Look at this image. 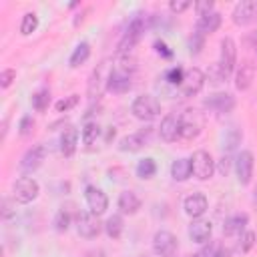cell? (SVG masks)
<instances>
[{
	"label": "cell",
	"instance_id": "29",
	"mask_svg": "<svg viewBox=\"0 0 257 257\" xmlns=\"http://www.w3.org/2000/svg\"><path fill=\"white\" fill-rule=\"evenodd\" d=\"M128 88H131V78H128V76H120V74H114V72H112V76H110V80H108V88H106V90L120 94V92H126Z\"/></svg>",
	"mask_w": 257,
	"mask_h": 257
},
{
	"label": "cell",
	"instance_id": "12",
	"mask_svg": "<svg viewBox=\"0 0 257 257\" xmlns=\"http://www.w3.org/2000/svg\"><path fill=\"white\" fill-rule=\"evenodd\" d=\"M159 135L163 141L167 143H173L181 137V114L177 112H169L163 120H161V126H159Z\"/></svg>",
	"mask_w": 257,
	"mask_h": 257
},
{
	"label": "cell",
	"instance_id": "10",
	"mask_svg": "<svg viewBox=\"0 0 257 257\" xmlns=\"http://www.w3.org/2000/svg\"><path fill=\"white\" fill-rule=\"evenodd\" d=\"M44 155H46V149H44L42 145H34V147H30V149L24 153V157L20 159V171H22L24 175L34 173V171L42 165Z\"/></svg>",
	"mask_w": 257,
	"mask_h": 257
},
{
	"label": "cell",
	"instance_id": "13",
	"mask_svg": "<svg viewBox=\"0 0 257 257\" xmlns=\"http://www.w3.org/2000/svg\"><path fill=\"white\" fill-rule=\"evenodd\" d=\"M255 20H257V0H245L233 8V22L235 24L245 26V24H251Z\"/></svg>",
	"mask_w": 257,
	"mask_h": 257
},
{
	"label": "cell",
	"instance_id": "3",
	"mask_svg": "<svg viewBox=\"0 0 257 257\" xmlns=\"http://www.w3.org/2000/svg\"><path fill=\"white\" fill-rule=\"evenodd\" d=\"M143 32H145V20H143L141 16H135V18L128 22V26H126L124 36H122L120 42H118L116 54H131L133 48H135V46L139 44V40L143 38Z\"/></svg>",
	"mask_w": 257,
	"mask_h": 257
},
{
	"label": "cell",
	"instance_id": "19",
	"mask_svg": "<svg viewBox=\"0 0 257 257\" xmlns=\"http://www.w3.org/2000/svg\"><path fill=\"white\" fill-rule=\"evenodd\" d=\"M211 233H213V227L209 221H203V219H195L191 225H189V237L195 241V243H207L211 239Z\"/></svg>",
	"mask_w": 257,
	"mask_h": 257
},
{
	"label": "cell",
	"instance_id": "9",
	"mask_svg": "<svg viewBox=\"0 0 257 257\" xmlns=\"http://www.w3.org/2000/svg\"><path fill=\"white\" fill-rule=\"evenodd\" d=\"M203 84H205V72L201 68H189V70H185V76H183L179 88L185 96H193L203 88Z\"/></svg>",
	"mask_w": 257,
	"mask_h": 257
},
{
	"label": "cell",
	"instance_id": "37",
	"mask_svg": "<svg viewBox=\"0 0 257 257\" xmlns=\"http://www.w3.org/2000/svg\"><path fill=\"white\" fill-rule=\"evenodd\" d=\"M253 245H255V233H253V231H245V233L241 235V239H239L237 249H239L241 253H247Z\"/></svg>",
	"mask_w": 257,
	"mask_h": 257
},
{
	"label": "cell",
	"instance_id": "27",
	"mask_svg": "<svg viewBox=\"0 0 257 257\" xmlns=\"http://www.w3.org/2000/svg\"><path fill=\"white\" fill-rule=\"evenodd\" d=\"M88 56H90V44L88 42H80L76 48H74V52L70 54V66L72 68H76V66H80V64H84L86 60H88Z\"/></svg>",
	"mask_w": 257,
	"mask_h": 257
},
{
	"label": "cell",
	"instance_id": "42",
	"mask_svg": "<svg viewBox=\"0 0 257 257\" xmlns=\"http://www.w3.org/2000/svg\"><path fill=\"white\" fill-rule=\"evenodd\" d=\"M14 78H16V70H12V68L2 70V74H0V84H2V88H8Z\"/></svg>",
	"mask_w": 257,
	"mask_h": 257
},
{
	"label": "cell",
	"instance_id": "5",
	"mask_svg": "<svg viewBox=\"0 0 257 257\" xmlns=\"http://www.w3.org/2000/svg\"><path fill=\"white\" fill-rule=\"evenodd\" d=\"M38 193H40V185H38V181L32 179V177H20V179L14 183V189H12L14 201H18V203H22V205L34 201V199L38 197Z\"/></svg>",
	"mask_w": 257,
	"mask_h": 257
},
{
	"label": "cell",
	"instance_id": "38",
	"mask_svg": "<svg viewBox=\"0 0 257 257\" xmlns=\"http://www.w3.org/2000/svg\"><path fill=\"white\" fill-rule=\"evenodd\" d=\"M221 245L219 243H215V241H209V245H205L199 253H195L193 257H217L219 253H221Z\"/></svg>",
	"mask_w": 257,
	"mask_h": 257
},
{
	"label": "cell",
	"instance_id": "47",
	"mask_svg": "<svg viewBox=\"0 0 257 257\" xmlns=\"http://www.w3.org/2000/svg\"><path fill=\"white\" fill-rule=\"evenodd\" d=\"M217 257H231V253H229V249H221V253Z\"/></svg>",
	"mask_w": 257,
	"mask_h": 257
},
{
	"label": "cell",
	"instance_id": "20",
	"mask_svg": "<svg viewBox=\"0 0 257 257\" xmlns=\"http://www.w3.org/2000/svg\"><path fill=\"white\" fill-rule=\"evenodd\" d=\"M137 70V58L133 54H116L114 62H112V72L120 74V76H128Z\"/></svg>",
	"mask_w": 257,
	"mask_h": 257
},
{
	"label": "cell",
	"instance_id": "24",
	"mask_svg": "<svg viewBox=\"0 0 257 257\" xmlns=\"http://www.w3.org/2000/svg\"><path fill=\"white\" fill-rule=\"evenodd\" d=\"M76 145H78V131L68 126L60 137V153L64 157H72L76 151Z\"/></svg>",
	"mask_w": 257,
	"mask_h": 257
},
{
	"label": "cell",
	"instance_id": "4",
	"mask_svg": "<svg viewBox=\"0 0 257 257\" xmlns=\"http://www.w3.org/2000/svg\"><path fill=\"white\" fill-rule=\"evenodd\" d=\"M133 114L139 118V120H155L159 114H161V102L153 96V94H141L135 98L133 102Z\"/></svg>",
	"mask_w": 257,
	"mask_h": 257
},
{
	"label": "cell",
	"instance_id": "48",
	"mask_svg": "<svg viewBox=\"0 0 257 257\" xmlns=\"http://www.w3.org/2000/svg\"><path fill=\"white\" fill-rule=\"evenodd\" d=\"M253 48H255V50H257V32H255V34H253Z\"/></svg>",
	"mask_w": 257,
	"mask_h": 257
},
{
	"label": "cell",
	"instance_id": "31",
	"mask_svg": "<svg viewBox=\"0 0 257 257\" xmlns=\"http://www.w3.org/2000/svg\"><path fill=\"white\" fill-rule=\"evenodd\" d=\"M241 131L237 128V126H229L227 131H225V135H223V147L227 149V151H233L239 143H241Z\"/></svg>",
	"mask_w": 257,
	"mask_h": 257
},
{
	"label": "cell",
	"instance_id": "7",
	"mask_svg": "<svg viewBox=\"0 0 257 257\" xmlns=\"http://www.w3.org/2000/svg\"><path fill=\"white\" fill-rule=\"evenodd\" d=\"M191 169L199 181H207L215 171V161L207 151H197L191 157Z\"/></svg>",
	"mask_w": 257,
	"mask_h": 257
},
{
	"label": "cell",
	"instance_id": "16",
	"mask_svg": "<svg viewBox=\"0 0 257 257\" xmlns=\"http://www.w3.org/2000/svg\"><path fill=\"white\" fill-rule=\"evenodd\" d=\"M205 106L207 108H211V110H215V112H231L233 110V106H235V98L229 94V92H215V94H211L209 98H205Z\"/></svg>",
	"mask_w": 257,
	"mask_h": 257
},
{
	"label": "cell",
	"instance_id": "15",
	"mask_svg": "<svg viewBox=\"0 0 257 257\" xmlns=\"http://www.w3.org/2000/svg\"><path fill=\"white\" fill-rule=\"evenodd\" d=\"M149 135H151V128L139 131V133H131V135H126V137H122L118 141V149L122 153H137L149 143Z\"/></svg>",
	"mask_w": 257,
	"mask_h": 257
},
{
	"label": "cell",
	"instance_id": "2",
	"mask_svg": "<svg viewBox=\"0 0 257 257\" xmlns=\"http://www.w3.org/2000/svg\"><path fill=\"white\" fill-rule=\"evenodd\" d=\"M112 76V62L110 60H102L90 74L88 80V96L90 98H98L106 88H108V80Z\"/></svg>",
	"mask_w": 257,
	"mask_h": 257
},
{
	"label": "cell",
	"instance_id": "26",
	"mask_svg": "<svg viewBox=\"0 0 257 257\" xmlns=\"http://www.w3.org/2000/svg\"><path fill=\"white\" fill-rule=\"evenodd\" d=\"M193 169H191V159H177L171 165V175L175 181H187L191 177Z\"/></svg>",
	"mask_w": 257,
	"mask_h": 257
},
{
	"label": "cell",
	"instance_id": "49",
	"mask_svg": "<svg viewBox=\"0 0 257 257\" xmlns=\"http://www.w3.org/2000/svg\"><path fill=\"white\" fill-rule=\"evenodd\" d=\"M253 201H255V205H257V189H255V195H253Z\"/></svg>",
	"mask_w": 257,
	"mask_h": 257
},
{
	"label": "cell",
	"instance_id": "39",
	"mask_svg": "<svg viewBox=\"0 0 257 257\" xmlns=\"http://www.w3.org/2000/svg\"><path fill=\"white\" fill-rule=\"evenodd\" d=\"M78 104V94H70L68 98H62L56 102V110L58 112H68L70 108H74Z\"/></svg>",
	"mask_w": 257,
	"mask_h": 257
},
{
	"label": "cell",
	"instance_id": "45",
	"mask_svg": "<svg viewBox=\"0 0 257 257\" xmlns=\"http://www.w3.org/2000/svg\"><path fill=\"white\" fill-rule=\"evenodd\" d=\"M229 169H231V157L227 155V157H223V159L219 161V173H221V175H227Z\"/></svg>",
	"mask_w": 257,
	"mask_h": 257
},
{
	"label": "cell",
	"instance_id": "21",
	"mask_svg": "<svg viewBox=\"0 0 257 257\" xmlns=\"http://www.w3.org/2000/svg\"><path fill=\"white\" fill-rule=\"evenodd\" d=\"M219 26H221V14L213 10V12L205 14V16H199V20H197V34H201V36L211 34Z\"/></svg>",
	"mask_w": 257,
	"mask_h": 257
},
{
	"label": "cell",
	"instance_id": "30",
	"mask_svg": "<svg viewBox=\"0 0 257 257\" xmlns=\"http://www.w3.org/2000/svg\"><path fill=\"white\" fill-rule=\"evenodd\" d=\"M48 102H50V92H48V88H40V90H36V92L32 94V106H34V110L44 112V110L48 108Z\"/></svg>",
	"mask_w": 257,
	"mask_h": 257
},
{
	"label": "cell",
	"instance_id": "14",
	"mask_svg": "<svg viewBox=\"0 0 257 257\" xmlns=\"http://www.w3.org/2000/svg\"><path fill=\"white\" fill-rule=\"evenodd\" d=\"M76 229H78V235L80 237H86V239H92L100 233V221H98V215L94 213H80L78 215V221H76Z\"/></svg>",
	"mask_w": 257,
	"mask_h": 257
},
{
	"label": "cell",
	"instance_id": "11",
	"mask_svg": "<svg viewBox=\"0 0 257 257\" xmlns=\"http://www.w3.org/2000/svg\"><path fill=\"white\" fill-rule=\"evenodd\" d=\"M253 153L251 151H241L237 155V161H235V173H237V181L241 185H249L251 183V177H253Z\"/></svg>",
	"mask_w": 257,
	"mask_h": 257
},
{
	"label": "cell",
	"instance_id": "1",
	"mask_svg": "<svg viewBox=\"0 0 257 257\" xmlns=\"http://www.w3.org/2000/svg\"><path fill=\"white\" fill-rule=\"evenodd\" d=\"M235 62H237V48H235V42L233 38H223L221 40V54H219V60L215 62L213 70H211V78L213 82H223L231 76L233 68H235Z\"/></svg>",
	"mask_w": 257,
	"mask_h": 257
},
{
	"label": "cell",
	"instance_id": "44",
	"mask_svg": "<svg viewBox=\"0 0 257 257\" xmlns=\"http://www.w3.org/2000/svg\"><path fill=\"white\" fill-rule=\"evenodd\" d=\"M155 48H157V52H159V54H163V56H167V58H171V56H173V52L169 50V46H167L163 40L155 42Z\"/></svg>",
	"mask_w": 257,
	"mask_h": 257
},
{
	"label": "cell",
	"instance_id": "34",
	"mask_svg": "<svg viewBox=\"0 0 257 257\" xmlns=\"http://www.w3.org/2000/svg\"><path fill=\"white\" fill-rule=\"evenodd\" d=\"M36 28H38V16H36L34 12H26V14L22 16V22H20V32H22L24 36H28V34H32Z\"/></svg>",
	"mask_w": 257,
	"mask_h": 257
},
{
	"label": "cell",
	"instance_id": "32",
	"mask_svg": "<svg viewBox=\"0 0 257 257\" xmlns=\"http://www.w3.org/2000/svg\"><path fill=\"white\" fill-rule=\"evenodd\" d=\"M98 135H100V126H98L96 122H86V124L82 126V143H84L86 147L94 145L96 139H98Z\"/></svg>",
	"mask_w": 257,
	"mask_h": 257
},
{
	"label": "cell",
	"instance_id": "8",
	"mask_svg": "<svg viewBox=\"0 0 257 257\" xmlns=\"http://www.w3.org/2000/svg\"><path fill=\"white\" fill-rule=\"evenodd\" d=\"M175 249H177V237L171 231L161 229V231L155 233V237H153V251H155V255L171 257L175 253Z\"/></svg>",
	"mask_w": 257,
	"mask_h": 257
},
{
	"label": "cell",
	"instance_id": "46",
	"mask_svg": "<svg viewBox=\"0 0 257 257\" xmlns=\"http://www.w3.org/2000/svg\"><path fill=\"white\" fill-rule=\"evenodd\" d=\"M2 215H4V217H8V215H10V201H8V199H4V201H2Z\"/></svg>",
	"mask_w": 257,
	"mask_h": 257
},
{
	"label": "cell",
	"instance_id": "17",
	"mask_svg": "<svg viewBox=\"0 0 257 257\" xmlns=\"http://www.w3.org/2000/svg\"><path fill=\"white\" fill-rule=\"evenodd\" d=\"M84 197H86V205H88V211H90V213L102 215V213L106 211L108 199H106V195H104L100 189H96V187H86Z\"/></svg>",
	"mask_w": 257,
	"mask_h": 257
},
{
	"label": "cell",
	"instance_id": "22",
	"mask_svg": "<svg viewBox=\"0 0 257 257\" xmlns=\"http://www.w3.org/2000/svg\"><path fill=\"white\" fill-rule=\"evenodd\" d=\"M253 78H255V64H253V62H249V60H245V62L241 64V68L237 70L235 86H237L239 90H247V88L251 86Z\"/></svg>",
	"mask_w": 257,
	"mask_h": 257
},
{
	"label": "cell",
	"instance_id": "25",
	"mask_svg": "<svg viewBox=\"0 0 257 257\" xmlns=\"http://www.w3.org/2000/svg\"><path fill=\"white\" fill-rule=\"evenodd\" d=\"M247 221H249V217H247L245 213H237V215H233V217H229V219L225 221L223 233H225L227 237H231V235H241L243 229H245V225H247Z\"/></svg>",
	"mask_w": 257,
	"mask_h": 257
},
{
	"label": "cell",
	"instance_id": "33",
	"mask_svg": "<svg viewBox=\"0 0 257 257\" xmlns=\"http://www.w3.org/2000/svg\"><path fill=\"white\" fill-rule=\"evenodd\" d=\"M155 173H157V165H155V161H153L151 157L139 161V165H137V175H139L141 179H151Z\"/></svg>",
	"mask_w": 257,
	"mask_h": 257
},
{
	"label": "cell",
	"instance_id": "28",
	"mask_svg": "<svg viewBox=\"0 0 257 257\" xmlns=\"http://www.w3.org/2000/svg\"><path fill=\"white\" fill-rule=\"evenodd\" d=\"M122 229H124V223H122V217L120 215H112L104 223V231H106V235L110 239H118L122 235Z\"/></svg>",
	"mask_w": 257,
	"mask_h": 257
},
{
	"label": "cell",
	"instance_id": "18",
	"mask_svg": "<svg viewBox=\"0 0 257 257\" xmlns=\"http://www.w3.org/2000/svg\"><path fill=\"white\" fill-rule=\"evenodd\" d=\"M183 207H185V213H187L189 217L199 219V217L207 211V197H205L203 193H191V195L185 199Z\"/></svg>",
	"mask_w": 257,
	"mask_h": 257
},
{
	"label": "cell",
	"instance_id": "41",
	"mask_svg": "<svg viewBox=\"0 0 257 257\" xmlns=\"http://www.w3.org/2000/svg\"><path fill=\"white\" fill-rule=\"evenodd\" d=\"M183 76H185V70L179 68V66H175V68H171V70L167 72V80H169L171 84H181Z\"/></svg>",
	"mask_w": 257,
	"mask_h": 257
},
{
	"label": "cell",
	"instance_id": "40",
	"mask_svg": "<svg viewBox=\"0 0 257 257\" xmlns=\"http://www.w3.org/2000/svg\"><path fill=\"white\" fill-rule=\"evenodd\" d=\"M213 8H215V2H213V0H201V2H195V10H197L199 16H205V14L213 12Z\"/></svg>",
	"mask_w": 257,
	"mask_h": 257
},
{
	"label": "cell",
	"instance_id": "36",
	"mask_svg": "<svg viewBox=\"0 0 257 257\" xmlns=\"http://www.w3.org/2000/svg\"><path fill=\"white\" fill-rule=\"evenodd\" d=\"M32 131H34V118L30 114H24L18 122V133H20V137H28V135H32Z\"/></svg>",
	"mask_w": 257,
	"mask_h": 257
},
{
	"label": "cell",
	"instance_id": "43",
	"mask_svg": "<svg viewBox=\"0 0 257 257\" xmlns=\"http://www.w3.org/2000/svg\"><path fill=\"white\" fill-rule=\"evenodd\" d=\"M189 6H191L189 0H173V2L169 4V8H171L173 12H177V14H179V12H185Z\"/></svg>",
	"mask_w": 257,
	"mask_h": 257
},
{
	"label": "cell",
	"instance_id": "23",
	"mask_svg": "<svg viewBox=\"0 0 257 257\" xmlns=\"http://www.w3.org/2000/svg\"><path fill=\"white\" fill-rule=\"evenodd\" d=\"M118 209L124 215H135L141 209V199L133 191H122L118 197Z\"/></svg>",
	"mask_w": 257,
	"mask_h": 257
},
{
	"label": "cell",
	"instance_id": "35",
	"mask_svg": "<svg viewBox=\"0 0 257 257\" xmlns=\"http://www.w3.org/2000/svg\"><path fill=\"white\" fill-rule=\"evenodd\" d=\"M68 225H70V215L64 209L56 211V215H54V229L56 231H66Z\"/></svg>",
	"mask_w": 257,
	"mask_h": 257
},
{
	"label": "cell",
	"instance_id": "6",
	"mask_svg": "<svg viewBox=\"0 0 257 257\" xmlns=\"http://www.w3.org/2000/svg\"><path fill=\"white\" fill-rule=\"evenodd\" d=\"M203 122L205 120H203L201 112H197V110L183 112L181 114V139H185V141L197 139L201 135V131H203Z\"/></svg>",
	"mask_w": 257,
	"mask_h": 257
}]
</instances>
